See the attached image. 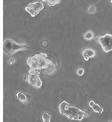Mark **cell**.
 Returning a JSON list of instances; mask_svg holds the SVG:
<instances>
[{"label": "cell", "instance_id": "3", "mask_svg": "<svg viewBox=\"0 0 112 122\" xmlns=\"http://www.w3.org/2000/svg\"><path fill=\"white\" fill-rule=\"evenodd\" d=\"M29 47L26 44L19 43L12 39H6L3 43V52L7 56H12L18 51H26Z\"/></svg>", "mask_w": 112, "mask_h": 122}, {"label": "cell", "instance_id": "7", "mask_svg": "<svg viewBox=\"0 0 112 122\" xmlns=\"http://www.w3.org/2000/svg\"><path fill=\"white\" fill-rule=\"evenodd\" d=\"M43 71V73H45L46 75H52L56 72V65L53 63V62H52L50 64L48 65V66L47 67V68H46L45 69L42 70Z\"/></svg>", "mask_w": 112, "mask_h": 122}, {"label": "cell", "instance_id": "6", "mask_svg": "<svg viewBox=\"0 0 112 122\" xmlns=\"http://www.w3.org/2000/svg\"><path fill=\"white\" fill-rule=\"evenodd\" d=\"M44 8L42 3L40 1L34 2L30 3L26 8L25 10L29 13L31 16L35 17L36 15H38L40 11Z\"/></svg>", "mask_w": 112, "mask_h": 122}, {"label": "cell", "instance_id": "19", "mask_svg": "<svg viewBox=\"0 0 112 122\" xmlns=\"http://www.w3.org/2000/svg\"><path fill=\"white\" fill-rule=\"evenodd\" d=\"M42 1H46V0H42Z\"/></svg>", "mask_w": 112, "mask_h": 122}, {"label": "cell", "instance_id": "1", "mask_svg": "<svg viewBox=\"0 0 112 122\" xmlns=\"http://www.w3.org/2000/svg\"><path fill=\"white\" fill-rule=\"evenodd\" d=\"M59 112L73 120L81 121L84 117V112L80 108L71 106L66 101H63L59 105Z\"/></svg>", "mask_w": 112, "mask_h": 122}, {"label": "cell", "instance_id": "17", "mask_svg": "<svg viewBox=\"0 0 112 122\" xmlns=\"http://www.w3.org/2000/svg\"><path fill=\"white\" fill-rule=\"evenodd\" d=\"M94 103H94V101H90L89 103H88V105H89V107H91V108H92V107H93V105H94Z\"/></svg>", "mask_w": 112, "mask_h": 122}, {"label": "cell", "instance_id": "10", "mask_svg": "<svg viewBox=\"0 0 112 122\" xmlns=\"http://www.w3.org/2000/svg\"><path fill=\"white\" fill-rule=\"evenodd\" d=\"M84 38L86 40H92L94 39V33L92 31L85 32L84 34Z\"/></svg>", "mask_w": 112, "mask_h": 122}, {"label": "cell", "instance_id": "8", "mask_svg": "<svg viewBox=\"0 0 112 122\" xmlns=\"http://www.w3.org/2000/svg\"><path fill=\"white\" fill-rule=\"evenodd\" d=\"M82 55L84 57H88V58H93L96 56V53L94 50L92 49H90V48H87V49H84L82 52Z\"/></svg>", "mask_w": 112, "mask_h": 122}, {"label": "cell", "instance_id": "15", "mask_svg": "<svg viewBox=\"0 0 112 122\" xmlns=\"http://www.w3.org/2000/svg\"><path fill=\"white\" fill-rule=\"evenodd\" d=\"M88 12L90 14H93V13H94L96 12V8L94 6L90 7V8L88 10Z\"/></svg>", "mask_w": 112, "mask_h": 122}, {"label": "cell", "instance_id": "4", "mask_svg": "<svg viewBox=\"0 0 112 122\" xmlns=\"http://www.w3.org/2000/svg\"><path fill=\"white\" fill-rule=\"evenodd\" d=\"M40 73L38 71L33 70L30 69L29 71V75L26 80L29 84L36 88H40L42 86V82L40 78Z\"/></svg>", "mask_w": 112, "mask_h": 122}, {"label": "cell", "instance_id": "18", "mask_svg": "<svg viewBox=\"0 0 112 122\" xmlns=\"http://www.w3.org/2000/svg\"><path fill=\"white\" fill-rule=\"evenodd\" d=\"M88 60H89V58H88V57H84V60H85V61H88Z\"/></svg>", "mask_w": 112, "mask_h": 122}, {"label": "cell", "instance_id": "11", "mask_svg": "<svg viewBox=\"0 0 112 122\" xmlns=\"http://www.w3.org/2000/svg\"><path fill=\"white\" fill-rule=\"evenodd\" d=\"M93 111L95 112H99V113H102L104 111V108L101 107L98 103H94L92 107Z\"/></svg>", "mask_w": 112, "mask_h": 122}, {"label": "cell", "instance_id": "9", "mask_svg": "<svg viewBox=\"0 0 112 122\" xmlns=\"http://www.w3.org/2000/svg\"><path fill=\"white\" fill-rule=\"evenodd\" d=\"M17 97L21 103H25L27 102V97L25 94L19 92L17 93Z\"/></svg>", "mask_w": 112, "mask_h": 122}, {"label": "cell", "instance_id": "14", "mask_svg": "<svg viewBox=\"0 0 112 122\" xmlns=\"http://www.w3.org/2000/svg\"><path fill=\"white\" fill-rule=\"evenodd\" d=\"M84 73V70L82 68H79L77 70V74L79 76H83Z\"/></svg>", "mask_w": 112, "mask_h": 122}, {"label": "cell", "instance_id": "13", "mask_svg": "<svg viewBox=\"0 0 112 122\" xmlns=\"http://www.w3.org/2000/svg\"><path fill=\"white\" fill-rule=\"evenodd\" d=\"M42 118L44 122H50L51 121V116L48 112H44L42 115Z\"/></svg>", "mask_w": 112, "mask_h": 122}, {"label": "cell", "instance_id": "12", "mask_svg": "<svg viewBox=\"0 0 112 122\" xmlns=\"http://www.w3.org/2000/svg\"><path fill=\"white\" fill-rule=\"evenodd\" d=\"M46 4L48 5V6H55V5H58L60 3L61 0H46Z\"/></svg>", "mask_w": 112, "mask_h": 122}, {"label": "cell", "instance_id": "2", "mask_svg": "<svg viewBox=\"0 0 112 122\" xmlns=\"http://www.w3.org/2000/svg\"><path fill=\"white\" fill-rule=\"evenodd\" d=\"M52 61L47 58V55L45 53H40L30 57L27 60V64L30 69L42 71L47 68Z\"/></svg>", "mask_w": 112, "mask_h": 122}, {"label": "cell", "instance_id": "5", "mask_svg": "<svg viewBox=\"0 0 112 122\" xmlns=\"http://www.w3.org/2000/svg\"><path fill=\"white\" fill-rule=\"evenodd\" d=\"M97 42L101 45L104 51L108 53L112 51V35L110 34H106L103 36H100L96 39Z\"/></svg>", "mask_w": 112, "mask_h": 122}, {"label": "cell", "instance_id": "16", "mask_svg": "<svg viewBox=\"0 0 112 122\" xmlns=\"http://www.w3.org/2000/svg\"><path fill=\"white\" fill-rule=\"evenodd\" d=\"M84 117H85V118H87V117H89V111H88V110H85V111H84Z\"/></svg>", "mask_w": 112, "mask_h": 122}, {"label": "cell", "instance_id": "20", "mask_svg": "<svg viewBox=\"0 0 112 122\" xmlns=\"http://www.w3.org/2000/svg\"><path fill=\"white\" fill-rule=\"evenodd\" d=\"M111 3H112V0H111Z\"/></svg>", "mask_w": 112, "mask_h": 122}]
</instances>
